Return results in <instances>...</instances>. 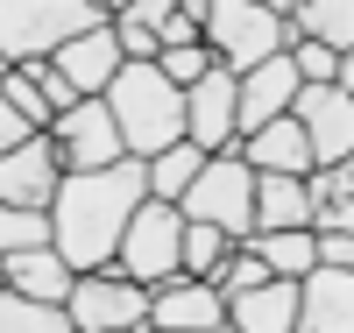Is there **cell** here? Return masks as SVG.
<instances>
[{"instance_id":"1f68e13d","label":"cell","mask_w":354,"mask_h":333,"mask_svg":"<svg viewBox=\"0 0 354 333\" xmlns=\"http://www.w3.org/2000/svg\"><path fill=\"white\" fill-rule=\"evenodd\" d=\"M28 78L43 85V100H50V114H71V107H78V93H71L64 78H57V64H36V71H28Z\"/></svg>"},{"instance_id":"8992f818","label":"cell","mask_w":354,"mask_h":333,"mask_svg":"<svg viewBox=\"0 0 354 333\" xmlns=\"http://www.w3.org/2000/svg\"><path fill=\"white\" fill-rule=\"evenodd\" d=\"M113 269H121L128 284H142L149 298L170 291V284H185V213L149 199L128 220V241H121V255H113Z\"/></svg>"},{"instance_id":"5bb4252c","label":"cell","mask_w":354,"mask_h":333,"mask_svg":"<svg viewBox=\"0 0 354 333\" xmlns=\"http://www.w3.org/2000/svg\"><path fill=\"white\" fill-rule=\"evenodd\" d=\"M227 326V298L213 284H170L149 298V333H220Z\"/></svg>"},{"instance_id":"603a6c76","label":"cell","mask_w":354,"mask_h":333,"mask_svg":"<svg viewBox=\"0 0 354 333\" xmlns=\"http://www.w3.org/2000/svg\"><path fill=\"white\" fill-rule=\"evenodd\" d=\"M213 163L205 149H192V142H177V149H163V156L149 163V199H163V206H177L192 185H198V170Z\"/></svg>"},{"instance_id":"2e32d148","label":"cell","mask_w":354,"mask_h":333,"mask_svg":"<svg viewBox=\"0 0 354 333\" xmlns=\"http://www.w3.org/2000/svg\"><path fill=\"white\" fill-rule=\"evenodd\" d=\"M277 15H283V28L290 36H305V43H319V50H333L340 64L354 57V0H277Z\"/></svg>"},{"instance_id":"7a4b0ae2","label":"cell","mask_w":354,"mask_h":333,"mask_svg":"<svg viewBox=\"0 0 354 333\" xmlns=\"http://www.w3.org/2000/svg\"><path fill=\"white\" fill-rule=\"evenodd\" d=\"M106 114L121 128V149L135 163H156L163 149L185 142V93L156 71V64H128L121 78L106 85Z\"/></svg>"},{"instance_id":"30bf717a","label":"cell","mask_w":354,"mask_h":333,"mask_svg":"<svg viewBox=\"0 0 354 333\" xmlns=\"http://www.w3.org/2000/svg\"><path fill=\"white\" fill-rule=\"evenodd\" d=\"M290 120L305 128L312 142V170H333L354 156V100L340 93V85H305L298 107H290Z\"/></svg>"},{"instance_id":"4316f807","label":"cell","mask_w":354,"mask_h":333,"mask_svg":"<svg viewBox=\"0 0 354 333\" xmlns=\"http://www.w3.org/2000/svg\"><path fill=\"white\" fill-rule=\"evenodd\" d=\"M262 284H270V262H262L255 249H234V255L213 269V291L227 298V305H234V298H248V291H262Z\"/></svg>"},{"instance_id":"83f0119b","label":"cell","mask_w":354,"mask_h":333,"mask_svg":"<svg viewBox=\"0 0 354 333\" xmlns=\"http://www.w3.org/2000/svg\"><path fill=\"white\" fill-rule=\"evenodd\" d=\"M0 93H8V107H15L28 128H36V135H50V128H57V114H50V100H43V85L28 78V71H15L8 85H0Z\"/></svg>"},{"instance_id":"ba28073f","label":"cell","mask_w":354,"mask_h":333,"mask_svg":"<svg viewBox=\"0 0 354 333\" xmlns=\"http://www.w3.org/2000/svg\"><path fill=\"white\" fill-rule=\"evenodd\" d=\"M50 149H57V163H64V177H85V170H113V163H128L121 128H113L106 100H78L71 114H57Z\"/></svg>"},{"instance_id":"8fae6325","label":"cell","mask_w":354,"mask_h":333,"mask_svg":"<svg viewBox=\"0 0 354 333\" xmlns=\"http://www.w3.org/2000/svg\"><path fill=\"white\" fill-rule=\"evenodd\" d=\"M57 185H64V163H57L50 135L21 142L15 156H0V206H15V213H50Z\"/></svg>"},{"instance_id":"cb8c5ba5","label":"cell","mask_w":354,"mask_h":333,"mask_svg":"<svg viewBox=\"0 0 354 333\" xmlns=\"http://www.w3.org/2000/svg\"><path fill=\"white\" fill-rule=\"evenodd\" d=\"M0 333H71V312H64V305H36V298L0 291Z\"/></svg>"},{"instance_id":"e0dca14e","label":"cell","mask_w":354,"mask_h":333,"mask_svg":"<svg viewBox=\"0 0 354 333\" xmlns=\"http://www.w3.org/2000/svg\"><path fill=\"white\" fill-rule=\"evenodd\" d=\"M241 163L255 170V177H312V142H305V128L298 120H270L262 135H248L241 142Z\"/></svg>"},{"instance_id":"9a60e30c","label":"cell","mask_w":354,"mask_h":333,"mask_svg":"<svg viewBox=\"0 0 354 333\" xmlns=\"http://www.w3.org/2000/svg\"><path fill=\"white\" fill-rule=\"evenodd\" d=\"M298 333H354V277L312 269L298 284Z\"/></svg>"},{"instance_id":"277c9868","label":"cell","mask_w":354,"mask_h":333,"mask_svg":"<svg viewBox=\"0 0 354 333\" xmlns=\"http://www.w3.org/2000/svg\"><path fill=\"white\" fill-rule=\"evenodd\" d=\"M290 43V28L277 8H262V0H213V15H205V50H213V64L234 71V78H248L262 71L270 57H283Z\"/></svg>"},{"instance_id":"d4e9b609","label":"cell","mask_w":354,"mask_h":333,"mask_svg":"<svg viewBox=\"0 0 354 333\" xmlns=\"http://www.w3.org/2000/svg\"><path fill=\"white\" fill-rule=\"evenodd\" d=\"M234 255V241L220 234V227H198V220H185V277L192 284H213V269Z\"/></svg>"},{"instance_id":"836d02e7","label":"cell","mask_w":354,"mask_h":333,"mask_svg":"<svg viewBox=\"0 0 354 333\" xmlns=\"http://www.w3.org/2000/svg\"><path fill=\"white\" fill-rule=\"evenodd\" d=\"M319 269H347L354 277V234H319Z\"/></svg>"},{"instance_id":"f1b7e54d","label":"cell","mask_w":354,"mask_h":333,"mask_svg":"<svg viewBox=\"0 0 354 333\" xmlns=\"http://www.w3.org/2000/svg\"><path fill=\"white\" fill-rule=\"evenodd\" d=\"M156 71L177 85V93H192V85L213 71V50H205V43H192V50H163V57H156Z\"/></svg>"},{"instance_id":"f546056e","label":"cell","mask_w":354,"mask_h":333,"mask_svg":"<svg viewBox=\"0 0 354 333\" xmlns=\"http://www.w3.org/2000/svg\"><path fill=\"white\" fill-rule=\"evenodd\" d=\"M113 43H121L128 64H156V57H163V43H156V36H149V28H142L128 8H113Z\"/></svg>"},{"instance_id":"6da1fadb","label":"cell","mask_w":354,"mask_h":333,"mask_svg":"<svg viewBox=\"0 0 354 333\" xmlns=\"http://www.w3.org/2000/svg\"><path fill=\"white\" fill-rule=\"evenodd\" d=\"M149 206V163H113V170H85L64 177L50 199V249L71 262V277H93V269H113L128 241V220Z\"/></svg>"},{"instance_id":"d6986e66","label":"cell","mask_w":354,"mask_h":333,"mask_svg":"<svg viewBox=\"0 0 354 333\" xmlns=\"http://www.w3.org/2000/svg\"><path fill=\"white\" fill-rule=\"evenodd\" d=\"M227 326H234V333H298V284L270 277L262 291L234 298V305H227Z\"/></svg>"},{"instance_id":"e575fe53","label":"cell","mask_w":354,"mask_h":333,"mask_svg":"<svg viewBox=\"0 0 354 333\" xmlns=\"http://www.w3.org/2000/svg\"><path fill=\"white\" fill-rule=\"evenodd\" d=\"M340 93L354 100V57H347V64H340Z\"/></svg>"},{"instance_id":"9c48e42d","label":"cell","mask_w":354,"mask_h":333,"mask_svg":"<svg viewBox=\"0 0 354 333\" xmlns=\"http://www.w3.org/2000/svg\"><path fill=\"white\" fill-rule=\"evenodd\" d=\"M241 78L234 71H205L192 93H185V142L205 149V156H227V149H241Z\"/></svg>"},{"instance_id":"52a82bcc","label":"cell","mask_w":354,"mask_h":333,"mask_svg":"<svg viewBox=\"0 0 354 333\" xmlns=\"http://www.w3.org/2000/svg\"><path fill=\"white\" fill-rule=\"evenodd\" d=\"M64 312H71V333H149V291L128 284L121 269H93L71 284Z\"/></svg>"},{"instance_id":"44dd1931","label":"cell","mask_w":354,"mask_h":333,"mask_svg":"<svg viewBox=\"0 0 354 333\" xmlns=\"http://www.w3.org/2000/svg\"><path fill=\"white\" fill-rule=\"evenodd\" d=\"M305 192H312V234H354V156L333 170H312Z\"/></svg>"},{"instance_id":"7c38bea8","label":"cell","mask_w":354,"mask_h":333,"mask_svg":"<svg viewBox=\"0 0 354 333\" xmlns=\"http://www.w3.org/2000/svg\"><path fill=\"white\" fill-rule=\"evenodd\" d=\"M50 64H57V78H64L78 100H106V85L128 71V57H121V43H113V21H106V28H93V36L64 43Z\"/></svg>"},{"instance_id":"ac0fdd59","label":"cell","mask_w":354,"mask_h":333,"mask_svg":"<svg viewBox=\"0 0 354 333\" xmlns=\"http://www.w3.org/2000/svg\"><path fill=\"white\" fill-rule=\"evenodd\" d=\"M0 277H8V291L15 298H36V305H64L71 298V262L57 255V249H28V255H15V262H0Z\"/></svg>"},{"instance_id":"d6a6232c","label":"cell","mask_w":354,"mask_h":333,"mask_svg":"<svg viewBox=\"0 0 354 333\" xmlns=\"http://www.w3.org/2000/svg\"><path fill=\"white\" fill-rule=\"evenodd\" d=\"M21 142H36V128H28V120L8 107V93H0V156H15Z\"/></svg>"},{"instance_id":"4dcf8cb0","label":"cell","mask_w":354,"mask_h":333,"mask_svg":"<svg viewBox=\"0 0 354 333\" xmlns=\"http://www.w3.org/2000/svg\"><path fill=\"white\" fill-rule=\"evenodd\" d=\"M283 57L298 64V78H305V85H340V57H333V50H319V43H305V36H298Z\"/></svg>"},{"instance_id":"484cf974","label":"cell","mask_w":354,"mask_h":333,"mask_svg":"<svg viewBox=\"0 0 354 333\" xmlns=\"http://www.w3.org/2000/svg\"><path fill=\"white\" fill-rule=\"evenodd\" d=\"M28 249H50V213H15V206H0V262H15Z\"/></svg>"},{"instance_id":"4fadbf2b","label":"cell","mask_w":354,"mask_h":333,"mask_svg":"<svg viewBox=\"0 0 354 333\" xmlns=\"http://www.w3.org/2000/svg\"><path fill=\"white\" fill-rule=\"evenodd\" d=\"M298 93H305V78H298L290 57H270L262 71H248V78H241V114H234V120H241V142L262 135L270 120H283L290 107H298Z\"/></svg>"},{"instance_id":"7402d4cb","label":"cell","mask_w":354,"mask_h":333,"mask_svg":"<svg viewBox=\"0 0 354 333\" xmlns=\"http://www.w3.org/2000/svg\"><path fill=\"white\" fill-rule=\"evenodd\" d=\"M248 249L270 262V277H283V284H305L319 269V234L312 227H298V234H255Z\"/></svg>"},{"instance_id":"ffe728a7","label":"cell","mask_w":354,"mask_h":333,"mask_svg":"<svg viewBox=\"0 0 354 333\" xmlns=\"http://www.w3.org/2000/svg\"><path fill=\"white\" fill-rule=\"evenodd\" d=\"M312 227L305 177H255V234H298Z\"/></svg>"},{"instance_id":"d590c367","label":"cell","mask_w":354,"mask_h":333,"mask_svg":"<svg viewBox=\"0 0 354 333\" xmlns=\"http://www.w3.org/2000/svg\"><path fill=\"white\" fill-rule=\"evenodd\" d=\"M0 291H8V277H0Z\"/></svg>"},{"instance_id":"5b68a950","label":"cell","mask_w":354,"mask_h":333,"mask_svg":"<svg viewBox=\"0 0 354 333\" xmlns=\"http://www.w3.org/2000/svg\"><path fill=\"white\" fill-rule=\"evenodd\" d=\"M177 213L198 220V227H220L234 249H248L255 241V170L241 163V149H227L198 170V185L177 199Z\"/></svg>"},{"instance_id":"3957f363","label":"cell","mask_w":354,"mask_h":333,"mask_svg":"<svg viewBox=\"0 0 354 333\" xmlns=\"http://www.w3.org/2000/svg\"><path fill=\"white\" fill-rule=\"evenodd\" d=\"M106 21L113 15L93 8V0H0V57H8L15 71H36L64 43L93 36V28H106Z\"/></svg>"}]
</instances>
